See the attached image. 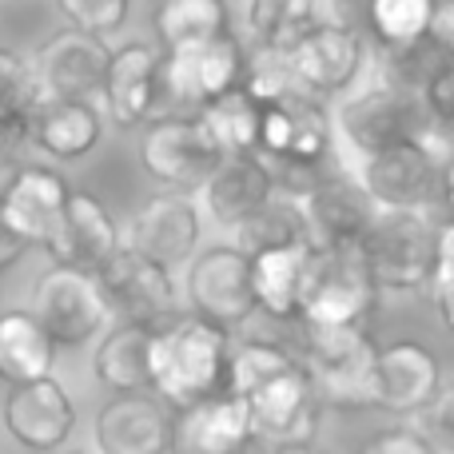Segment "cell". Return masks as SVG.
<instances>
[{
    "label": "cell",
    "mask_w": 454,
    "mask_h": 454,
    "mask_svg": "<svg viewBox=\"0 0 454 454\" xmlns=\"http://www.w3.org/2000/svg\"><path fill=\"white\" fill-rule=\"evenodd\" d=\"M359 184L379 207H407V212H447L450 164L439 140H411L363 160Z\"/></svg>",
    "instance_id": "52a82bcc"
},
{
    "label": "cell",
    "mask_w": 454,
    "mask_h": 454,
    "mask_svg": "<svg viewBox=\"0 0 454 454\" xmlns=\"http://www.w3.org/2000/svg\"><path fill=\"white\" fill-rule=\"evenodd\" d=\"M447 0H359V32L375 36L379 52H395L434 28Z\"/></svg>",
    "instance_id": "f546056e"
},
{
    "label": "cell",
    "mask_w": 454,
    "mask_h": 454,
    "mask_svg": "<svg viewBox=\"0 0 454 454\" xmlns=\"http://www.w3.org/2000/svg\"><path fill=\"white\" fill-rule=\"evenodd\" d=\"M275 196V176L255 152H227L204 180L207 212L223 227H239Z\"/></svg>",
    "instance_id": "d4e9b609"
},
{
    "label": "cell",
    "mask_w": 454,
    "mask_h": 454,
    "mask_svg": "<svg viewBox=\"0 0 454 454\" xmlns=\"http://www.w3.org/2000/svg\"><path fill=\"white\" fill-rule=\"evenodd\" d=\"M299 207L307 215L311 239H319V243H359L379 212V204L363 192V184L347 172L315 180L303 192Z\"/></svg>",
    "instance_id": "cb8c5ba5"
},
{
    "label": "cell",
    "mask_w": 454,
    "mask_h": 454,
    "mask_svg": "<svg viewBox=\"0 0 454 454\" xmlns=\"http://www.w3.org/2000/svg\"><path fill=\"white\" fill-rule=\"evenodd\" d=\"M359 454H442L427 439L423 431H411V427H391V431L375 434Z\"/></svg>",
    "instance_id": "ab89813d"
},
{
    "label": "cell",
    "mask_w": 454,
    "mask_h": 454,
    "mask_svg": "<svg viewBox=\"0 0 454 454\" xmlns=\"http://www.w3.org/2000/svg\"><path fill=\"white\" fill-rule=\"evenodd\" d=\"M227 391L247 403L251 439L263 442L267 450L315 442L323 403L291 347L271 343V339L231 343Z\"/></svg>",
    "instance_id": "6da1fadb"
},
{
    "label": "cell",
    "mask_w": 454,
    "mask_h": 454,
    "mask_svg": "<svg viewBox=\"0 0 454 454\" xmlns=\"http://www.w3.org/2000/svg\"><path fill=\"white\" fill-rule=\"evenodd\" d=\"M116 247H120V227L108 207L96 196H88V192H68L60 223H56L52 239L44 243L52 263L96 275Z\"/></svg>",
    "instance_id": "44dd1931"
},
{
    "label": "cell",
    "mask_w": 454,
    "mask_h": 454,
    "mask_svg": "<svg viewBox=\"0 0 454 454\" xmlns=\"http://www.w3.org/2000/svg\"><path fill=\"white\" fill-rule=\"evenodd\" d=\"M450 407H454L450 387L442 383V387H439V395H434V399L427 403L423 411H419V415L427 419V423H423V434H427V439H431L439 450H447V447H450V434H454V431H450Z\"/></svg>",
    "instance_id": "60d3db41"
},
{
    "label": "cell",
    "mask_w": 454,
    "mask_h": 454,
    "mask_svg": "<svg viewBox=\"0 0 454 454\" xmlns=\"http://www.w3.org/2000/svg\"><path fill=\"white\" fill-rule=\"evenodd\" d=\"M239 92L251 96V100L263 108V104H275L283 96L303 92L291 72V60L283 48H263L259 44L251 56H243V72H239Z\"/></svg>",
    "instance_id": "d590c367"
},
{
    "label": "cell",
    "mask_w": 454,
    "mask_h": 454,
    "mask_svg": "<svg viewBox=\"0 0 454 454\" xmlns=\"http://www.w3.org/2000/svg\"><path fill=\"white\" fill-rule=\"evenodd\" d=\"M295 327H299L295 359L311 375V387L323 407H339V411L371 407V371H375V351H379L371 331L363 323H347V327L295 323Z\"/></svg>",
    "instance_id": "277c9868"
},
{
    "label": "cell",
    "mask_w": 454,
    "mask_h": 454,
    "mask_svg": "<svg viewBox=\"0 0 454 454\" xmlns=\"http://www.w3.org/2000/svg\"><path fill=\"white\" fill-rule=\"evenodd\" d=\"M0 419H4V431L24 450L48 454L68 442L72 427H76V407H72L68 391L52 375H44V379H32V383L8 387Z\"/></svg>",
    "instance_id": "ac0fdd59"
},
{
    "label": "cell",
    "mask_w": 454,
    "mask_h": 454,
    "mask_svg": "<svg viewBox=\"0 0 454 454\" xmlns=\"http://www.w3.org/2000/svg\"><path fill=\"white\" fill-rule=\"evenodd\" d=\"M291 72H295L299 88L315 100H331V96L347 92L359 80L363 60H367V44L363 32L347 28L339 20H315L295 44L287 48Z\"/></svg>",
    "instance_id": "4fadbf2b"
},
{
    "label": "cell",
    "mask_w": 454,
    "mask_h": 454,
    "mask_svg": "<svg viewBox=\"0 0 454 454\" xmlns=\"http://www.w3.org/2000/svg\"><path fill=\"white\" fill-rule=\"evenodd\" d=\"M419 100H423V108L431 112L434 128L447 132V128L454 124V60H447L431 80H427L423 92H419Z\"/></svg>",
    "instance_id": "f35d334b"
},
{
    "label": "cell",
    "mask_w": 454,
    "mask_h": 454,
    "mask_svg": "<svg viewBox=\"0 0 454 454\" xmlns=\"http://www.w3.org/2000/svg\"><path fill=\"white\" fill-rule=\"evenodd\" d=\"M108 104V120L116 128H144L164 108V88H160V52L152 44H124L108 56L100 88Z\"/></svg>",
    "instance_id": "d6986e66"
},
{
    "label": "cell",
    "mask_w": 454,
    "mask_h": 454,
    "mask_svg": "<svg viewBox=\"0 0 454 454\" xmlns=\"http://www.w3.org/2000/svg\"><path fill=\"white\" fill-rule=\"evenodd\" d=\"M307 243H291V247L259 251L251 259V295H255V311H263L275 323H295L299 319V275H303Z\"/></svg>",
    "instance_id": "4316f807"
},
{
    "label": "cell",
    "mask_w": 454,
    "mask_h": 454,
    "mask_svg": "<svg viewBox=\"0 0 454 454\" xmlns=\"http://www.w3.org/2000/svg\"><path fill=\"white\" fill-rule=\"evenodd\" d=\"M442 387V363L419 339H399L375 351L371 407L391 415H419Z\"/></svg>",
    "instance_id": "9a60e30c"
},
{
    "label": "cell",
    "mask_w": 454,
    "mask_h": 454,
    "mask_svg": "<svg viewBox=\"0 0 454 454\" xmlns=\"http://www.w3.org/2000/svg\"><path fill=\"white\" fill-rule=\"evenodd\" d=\"M239 72L243 48L231 32L160 52V88H164V104L172 112H192L196 116L215 96L239 88Z\"/></svg>",
    "instance_id": "30bf717a"
},
{
    "label": "cell",
    "mask_w": 454,
    "mask_h": 454,
    "mask_svg": "<svg viewBox=\"0 0 454 454\" xmlns=\"http://www.w3.org/2000/svg\"><path fill=\"white\" fill-rule=\"evenodd\" d=\"M227 367H231V331L200 315H172L168 323L152 327L148 391L168 411L223 395Z\"/></svg>",
    "instance_id": "7a4b0ae2"
},
{
    "label": "cell",
    "mask_w": 454,
    "mask_h": 454,
    "mask_svg": "<svg viewBox=\"0 0 454 454\" xmlns=\"http://www.w3.org/2000/svg\"><path fill=\"white\" fill-rule=\"evenodd\" d=\"M24 140L52 160H80L100 144V112L92 108V100H56L40 92Z\"/></svg>",
    "instance_id": "484cf974"
},
{
    "label": "cell",
    "mask_w": 454,
    "mask_h": 454,
    "mask_svg": "<svg viewBox=\"0 0 454 454\" xmlns=\"http://www.w3.org/2000/svg\"><path fill=\"white\" fill-rule=\"evenodd\" d=\"M343 140L359 152L363 160L375 156V152H387L395 144H411V140H439V132L431 120V112L423 108L415 92H403L395 84H379L367 88L363 96L347 100L335 116Z\"/></svg>",
    "instance_id": "ba28073f"
},
{
    "label": "cell",
    "mask_w": 454,
    "mask_h": 454,
    "mask_svg": "<svg viewBox=\"0 0 454 454\" xmlns=\"http://www.w3.org/2000/svg\"><path fill=\"white\" fill-rule=\"evenodd\" d=\"M267 454H323V450H315V447H275Z\"/></svg>",
    "instance_id": "7bdbcfd3"
},
{
    "label": "cell",
    "mask_w": 454,
    "mask_h": 454,
    "mask_svg": "<svg viewBox=\"0 0 454 454\" xmlns=\"http://www.w3.org/2000/svg\"><path fill=\"white\" fill-rule=\"evenodd\" d=\"M148 343L152 327L144 323H116L96 347L92 371L104 387H112L116 395L148 391Z\"/></svg>",
    "instance_id": "f1b7e54d"
},
{
    "label": "cell",
    "mask_w": 454,
    "mask_h": 454,
    "mask_svg": "<svg viewBox=\"0 0 454 454\" xmlns=\"http://www.w3.org/2000/svg\"><path fill=\"white\" fill-rule=\"evenodd\" d=\"M379 303V287L363 263L359 243H319L311 239L299 275V319L311 327H347L363 323Z\"/></svg>",
    "instance_id": "3957f363"
},
{
    "label": "cell",
    "mask_w": 454,
    "mask_h": 454,
    "mask_svg": "<svg viewBox=\"0 0 454 454\" xmlns=\"http://www.w3.org/2000/svg\"><path fill=\"white\" fill-rule=\"evenodd\" d=\"M96 287H100L108 315H120V323H144V327H160L176 311V287L172 271L160 263L144 259L132 247H116L112 259L96 271Z\"/></svg>",
    "instance_id": "7c38bea8"
},
{
    "label": "cell",
    "mask_w": 454,
    "mask_h": 454,
    "mask_svg": "<svg viewBox=\"0 0 454 454\" xmlns=\"http://www.w3.org/2000/svg\"><path fill=\"white\" fill-rule=\"evenodd\" d=\"M223 152L215 148L204 120L192 112H164L140 132V164L168 192H200Z\"/></svg>",
    "instance_id": "9c48e42d"
},
{
    "label": "cell",
    "mask_w": 454,
    "mask_h": 454,
    "mask_svg": "<svg viewBox=\"0 0 454 454\" xmlns=\"http://www.w3.org/2000/svg\"><path fill=\"white\" fill-rule=\"evenodd\" d=\"M204 120V128L212 132L215 148L223 152H255V136H259V104L251 96H243L239 88L215 96L212 104L196 112Z\"/></svg>",
    "instance_id": "836d02e7"
},
{
    "label": "cell",
    "mask_w": 454,
    "mask_h": 454,
    "mask_svg": "<svg viewBox=\"0 0 454 454\" xmlns=\"http://www.w3.org/2000/svg\"><path fill=\"white\" fill-rule=\"evenodd\" d=\"M28 251V243L20 239V235L12 231V227L4 223V212H0V275L8 271V267H16L20 263V255Z\"/></svg>",
    "instance_id": "b9f144b4"
},
{
    "label": "cell",
    "mask_w": 454,
    "mask_h": 454,
    "mask_svg": "<svg viewBox=\"0 0 454 454\" xmlns=\"http://www.w3.org/2000/svg\"><path fill=\"white\" fill-rule=\"evenodd\" d=\"M188 299L192 315L215 323L223 331H235L255 315V295H251V259L235 243L200 251L188 271Z\"/></svg>",
    "instance_id": "5bb4252c"
},
{
    "label": "cell",
    "mask_w": 454,
    "mask_h": 454,
    "mask_svg": "<svg viewBox=\"0 0 454 454\" xmlns=\"http://www.w3.org/2000/svg\"><path fill=\"white\" fill-rule=\"evenodd\" d=\"M311 227L307 215L299 207V200H267L255 215H247L235 227V247L243 255H259V251H275V247H291V243H307Z\"/></svg>",
    "instance_id": "4dcf8cb0"
},
{
    "label": "cell",
    "mask_w": 454,
    "mask_h": 454,
    "mask_svg": "<svg viewBox=\"0 0 454 454\" xmlns=\"http://www.w3.org/2000/svg\"><path fill=\"white\" fill-rule=\"evenodd\" d=\"M68 180L56 168L44 164H24L0 188V212L4 223L20 235L28 247H44L52 239L56 223L64 215V200H68Z\"/></svg>",
    "instance_id": "ffe728a7"
},
{
    "label": "cell",
    "mask_w": 454,
    "mask_h": 454,
    "mask_svg": "<svg viewBox=\"0 0 454 454\" xmlns=\"http://www.w3.org/2000/svg\"><path fill=\"white\" fill-rule=\"evenodd\" d=\"M450 287H454V231H450V223H442L439 255H434L431 279H427V291H431V303H434V311H439V323H442V327H454Z\"/></svg>",
    "instance_id": "74e56055"
},
{
    "label": "cell",
    "mask_w": 454,
    "mask_h": 454,
    "mask_svg": "<svg viewBox=\"0 0 454 454\" xmlns=\"http://www.w3.org/2000/svg\"><path fill=\"white\" fill-rule=\"evenodd\" d=\"M52 363H56V343L36 323V315L32 311L0 315V379L8 387L52 375Z\"/></svg>",
    "instance_id": "83f0119b"
},
{
    "label": "cell",
    "mask_w": 454,
    "mask_h": 454,
    "mask_svg": "<svg viewBox=\"0 0 454 454\" xmlns=\"http://www.w3.org/2000/svg\"><path fill=\"white\" fill-rule=\"evenodd\" d=\"M335 152V124H331L323 100L307 92L283 96L275 104L259 108V136L255 156L267 164V172H283L287 184L295 176H315Z\"/></svg>",
    "instance_id": "8992f818"
},
{
    "label": "cell",
    "mask_w": 454,
    "mask_h": 454,
    "mask_svg": "<svg viewBox=\"0 0 454 454\" xmlns=\"http://www.w3.org/2000/svg\"><path fill=\"white\" fill-rule=\"evenodd\" d=\"M251 442L247 403L231 391L176 407L168 419V454H243Z\"/></svg>",
    "instance_id": "e0dca14e"
},
{
    "label": "cell",
    "mask_w": 454,
    "mask_h": 454,
    "mask_svg": "<svg viewBox=\"0 0 454 454\" xmlns=\"http://www.w3.org/2000/svg\"><path fill=\"white\" fill-rule=\"evenodd\" d=\"M32 315L56 347H84L108 323V303L96 287V275L52 263L36 279Z\"/></svg>",
    "instance_id": "8fae6325"
},
{
    "label": "cell",
    "mask_w": 454,
    "mask_h": 454,
    "mask_svg": "<svg viewBox=\"0 0 454 454\" xmlns=\"http://www.w3.org/2000/svg\"><path fill=\"white\" fill-rule=\"evenodd\" d=\"M152 24H156V36H160V52L231 32L227 28L223 0H160Z\"/></svg>",
    "instance_id": "1f68e13d"
},
{
    "label": "cell",
    "mask_w": 454,
    "mask_h": 454,
    "mask_svg": "<svg viewBox=\"0 0 454 454\" xmlns=\"http://www.w3.org/2000/svg\"><path fill=\"white\" fill-rule=\"evenodd\" d=\"M128 231H132V251H140L144 259L172 271V267L188 263L192 251H196L200 215L192 207V200L164 192V196H152L136 207Z\"/></svg>",
    "instance_id": "7402d4cb"
},
{
    "label": "cell",
    "mask_w": 454,
    "mask_h": 454,
    "mask_svg": "<svg viewBox=\"0 0 454 454\" xmlns=\"http://www.w3.org/2000/svg\"><path fill=\"white\" fill-rule=\"evenodd\" d=\"M112 48L104 36H88L80 28H60L40 44L32 76L44 96L56 100H92L104 88V72H108Z\"/></svg>",
    "instance_id": "2e32d148"
},
{
    "label": "cell",
    "mask_w": 454,
    "mask_h": 454,
    "mask_svg": "<svg viewBox=\"0 0 454 454\" xmlns=\"http://www.w3.org/2000/svg\"><path fill=\"white\" fill-rule=\"evenodd\" d=\"M247 24L255 44L287 52L315 24V0H247Z\"/></svg>",
    "instance_id": "e575fe53"
},
{
    "label": "cell",
    "mask_w": 454,
    "mask_h": 454,
    "mask_svg": "<svg viewBox=\"0 0 454 454\" xmlns=\"http://www.w3.org/2000/svg\"><path fill=\"white\" fill-rule=\"evenodd\" d=\"M36 96H40V88H36L32 68L12 48H0V152L24 144Z\"/></svg>",
    "instance_id": "d6a6232c"
},
{
    "label": "cell",
    "mask_w": 454,
    "mask_h": 454,
    "mask_svg": "<svg viewBox=\"0 0 454 454\" xmlns=\"http://www.w3.org/2000/svg\"><path fill=\"white\" fill-rule=\"evenodd\" d=\"M447 220L431 212H407V207H379L371 227L363 231L359 251L379 291H419L431 279L439 235Z\"/></svg>",
    "instance_id": "5b68a950"
},
{
    "label": "cell",
    "mask_w": 454,
    "mask_h": 454,
    "mask_svg": "<svg viewBox=\"0 0 454 454\" xmlns=\"http://www.w3.org/2000/svg\"><path fill=\"white\" fill-rule=\"evenodd\" d=\"M68 20V28H80L88 36H112L124 28L132 0H56Z\"/></svg>",
    "instance_id": "8d00e7d4"
},
{
    "label": "cell",
    "mask_w": 454,
    "mask_h": 454,
    "mask_svg": "<svg viewBox=\"0 0 454 454\" xmlns=\"http://www.w3.org/2000/svg\"><path fill=\"white\" fill-rule=\"evenodd\" d=\"M172 411L148 391L116 395L96 411V450L100 454H168Z\"/></svg>",
    "instance_id": "603a6c76"
}]
</instances>
